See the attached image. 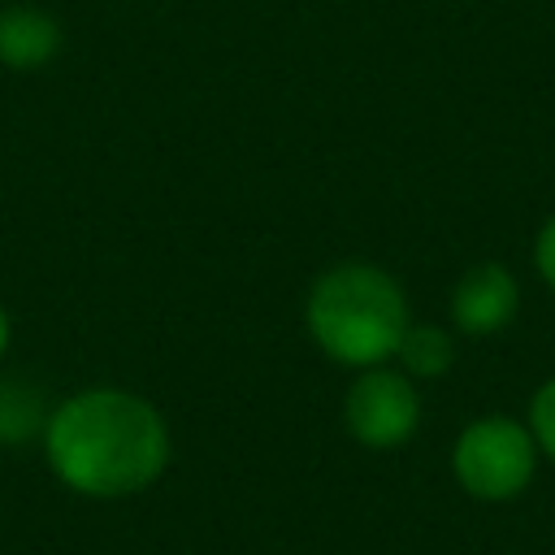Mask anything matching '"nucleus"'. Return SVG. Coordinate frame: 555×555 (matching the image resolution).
<instances>
[{"mask_svg": "<svg viewBox=\"0 0 555 555\" xmlns=\"http://www.w3.org/2000/svg\"><path fill=\"white\" fill-rule=\"evenodd\" d=\"M533 264L542 273V282L555 291V217L538 230V243H533Z\"/></svg>", "mask_w": 555, "mask_h": 555, "instance_id": "1a4fd4ad", "label": "nucleus"}, {"mask_svg": "<svg viewBox=\"0 0 555 555\" xmlns=\"http://www.w3.org/2000/svg\"><path fill=\"white\" fill-rule=\"evenodd\" d=\"M43 460L82 499H130L165 477L173 434L139 390L87 386L43 416Z\"/></svg>", "mask_w": 555, "mask_h": 555, "instance_id": "f257e3e1", "label": "nucleus"}, {"mask_svg": "<svg viewBox=\"0 0 555 555\" xmlns=\"http://www.w3.org/2000/svg\"><path fill=\"white\" fill-rule=\"evenodd\" d=\"M61 22L39 4L0 9V65L13 74H35L61 52Z\"/></svg>", "mask_w": 555, "mask_h": 555, "instance_id": "423d86ee", "label": "nucleus"}, {"mask_svg": "<svg viewBox=\"0 0 555 555\" xmlns=\"http://www.w3.org/2000/svg\"><path fill=\"white\" fill-rule=\"evenodd\" d=\"M343 425L369 451L403 447L421 425V395L403 369H360V377L343 395Z\"/></svg>", "mask_w": 555, "mask_h": 555, "instance_id": "20e7f679", "label": "nucleus"}, {"mask_svg": "<svg viewBox=\"0 0 555 555\" xmlns=\"http://www.w3.org/2000/svg\"><path fill=\"white\" fill-rule=\"evenodd\" d=\"M533 468H538V442L529 425L512 416H481L464 425L451 447L455 481L481 503L516 499L533 481Z\"/></svg>", "mask_w": 555, "mask_h": 555, "instance_id": "7ed1b4c3", "label": "nucleus"}, {"mask_svg": "<svg viewBox=\"0 0 555 555\" xmlns=\"http://www.w3.org/2000/svg\"><path fill=\"white\" fill-rule=\"evenodd\" d=\"M9 343H13V321H9V308L0 304V360H4V351H9Z\"/></svg>", "mask_w": 555, "mask_h": 555, "instance_id": "9d476101", "label": "nucleus"}, {"mask_svg": "<svg viewBox=\"0 0 555 555\" xmlns=\"http://www.w3.org/2000/svg\"><path fill=\"white\" fill-rule=\"evenodd\" d=\"M529 434L538 442V451H546L555 460V377L538 386V395L529 399Z\"/></svg>", "mask_w": 555, "mask_h": 555, "instance_id": "6e6552de", "label": "nucleus"}, {"mask_svg": "<svg viewBox=\"0 0 555 555\" xmlns=\"http://www.w3.org/2000/svg\"><path fill=\"white\" fill-rule=\"evenodd\" d=\"M395 360L408 377H442L455 364V343L438 325H408L403 338H399Z\"/></svg>", "mask_w": 555, "mask_h": 555, "instance_id": "0eeeda50", "label": "nucleus"}, {"mask_svg": "<svg viewBox=\"0 0 555 555\" xmlns=\"http://www.w3.org/2000/svg\"><path fill=\"white\" fill-rule=\"evenodd\" d=\"M516 308H520L516 278L494 260L473 264L451 291V321L464 334H494L516 317Z\"/></svg>", "mask_w": 555, "mask_h": 555, "instance_id": "39448f33", "label": "nucleus"}, {"mask_svg": "<svg viewBox=\"0 0 555 555\" xmlns=\"http://www.w3.org/2000/svg\"><path fill=\"white\" fill-rule=\"evenodd\" d=\"M304 325L334 364L373 369L395 360L412 317H408L403 286L382 264L343 260L308 286Z\"/></svg>", "mask_w": 555, "mask_h": 555, "instance_id": "f03ea898", "label": "nucleus"}]
</instances>
